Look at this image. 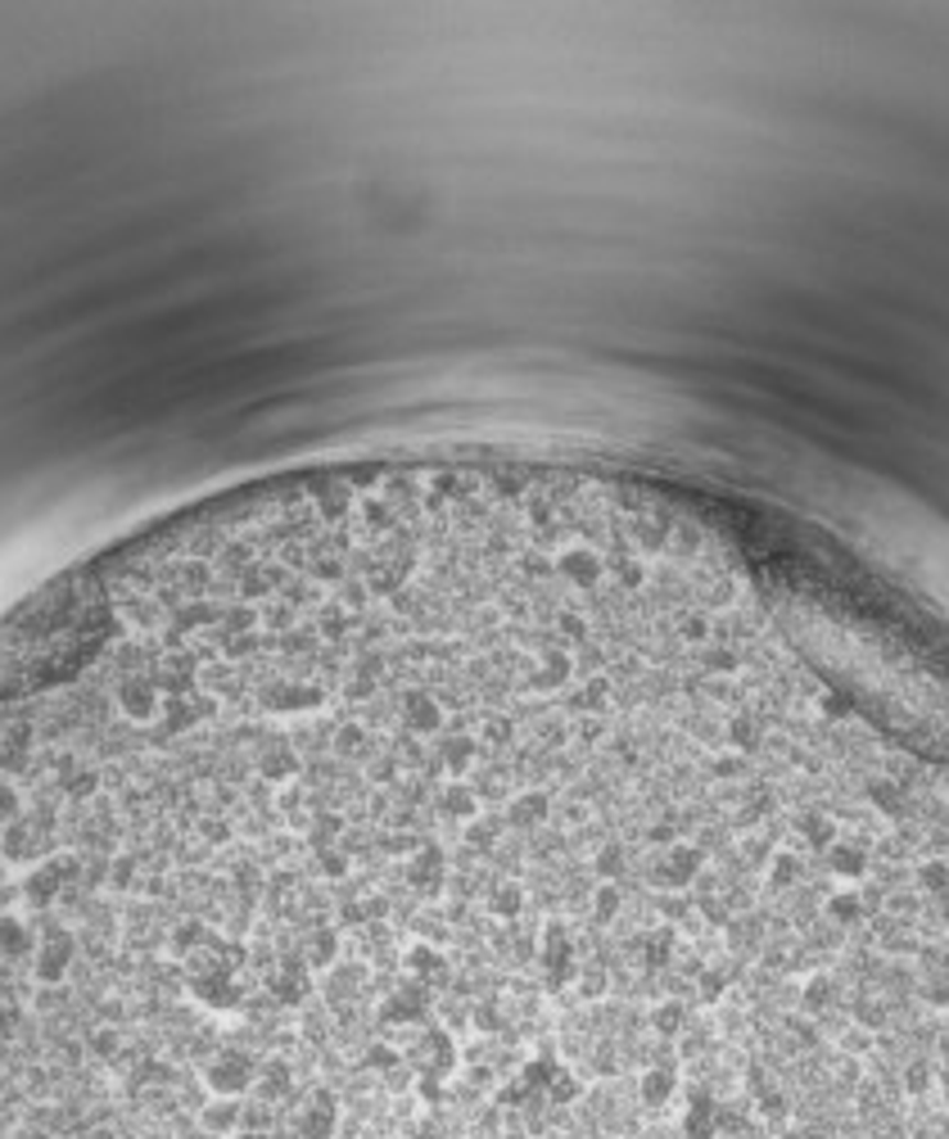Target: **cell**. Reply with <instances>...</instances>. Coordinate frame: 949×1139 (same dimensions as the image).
Returning a JSON list of instances; mask_svg holds the SVG:
<instances>
[{"mask_svg":"<svg viewBox=\"0 0 949 1139\" xmlns=\"http://www.w3.org/2000/svg\"><path fill=\"white\" fill-rule=\"evenodd\" d=\"M683 1099L688 1104H683V1117H678L683 1139H714L719 1135V1099H714V1089L697 1081V1085H688Z\"/></svg>","mask_w":949,"mask_h":1139,"instance_id":"1","label":"cell"},{"mask_svg":"<svg viewBox=\"0 0 949 1139\" xmlns=\"http://www.w3.org/2000/svg\"><path fill=\"white\" fill-rule=\"evenodd\" d=\"M796 1139H832V1135H823V1130H800Z\"/></svg>","mask_w":949,"mask_h":1139,"instance_id":"2","label":"cell"}]
</instances>
